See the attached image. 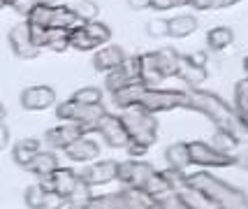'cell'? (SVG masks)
Listing matches in <instances>:
<instances>
[{
	"instance_id": "obj_18",
	"label": "cell",
	"mask_w": 248,
	"mask_h": 209,
	"mask_svg": "<svg viewBox=\"0 0 248 209\" xmlns=\"http://www.w3.org/2000/svg\"><path fill=\"white\" fill-rule=\"evenodd\" d=\"M144 91H146V86L141 84L140 79H135V81H128L125 86H121L119 91H114V93H111V100H114L116 107L128 110V107H132V105H140L141 93H144Z\"/></svg>"
},
{
	"instance_id": "obj_28",
	"label": "cell",
	"mask_w": 248,
	"mask_h": 209,
	"mask_svg": "<svg viewBox=\"0 0 248 209\" xmlns=\"http://www.w3.org/2000/svg\"><path fill=\"white\" fill-rule=\"evenodd\" d=\"M79 16L75 14L72 7L67 5H54V14H51V26L49 28H75L79 26Z\"/></svg>"
},
{
	"instance_id": "obj_37",
	"label": "cell",
	"mask_w": 248,
	"mask_h": 209,
	"mask_svg": "<svg viewBox=\"0 0 248 209\" xmlns=\"http://www.w3.org/2000/svg\"><path fill=\"white\" fill-rule=\"evenodd\" d=\"M72 98H75L77 102H84V105H100V102H102V88L84 86V88H79V91H75Z\"/></svg>"
},
{
	"instance_id": "obj_7",
	"label": "cell",
	"mask_w": 248,
	"mask_h": 209,
	"mask_svg": "<svg viewBox=\"0 0 248 209\" xmlns=\"http://www.w3.org/2000/svg\"><path fill=\"white\" fill-rule=\"evenodd\" d=\"M97 132L100 137L105 140V144H109L111 149H125L130 142V135L125 130V123L121 116H114L105 112L100 119H97Z\"/></svg>"
},
{
	"instance_id": "obj_10",
	"label": "cell",
	"mask_w": 248,
	"mask_h": 209,
	"mask_svg": "<svg viewBox=\"0 0 248 209\" xmlns=\"http://www.w3.org/2000/svg\"><path fill=\"white\" fill-rule=\"evenodd\" d=\"M77 181H79V175H77L75 170L61 167V165L56 167L54 172L40 177V184H42L44 191H56V193H61L63 198H67V195L72 193V188L77 186Z\"/></svg>"
},
{
	"instance_id": "obj_34",
	"label": "cell",
	"mask_w": 248,
	"mask_h": 209,
	"mask_svg": "<svg viewBox=\"0 0 248 209\" xmlns=\"http://www.w3.org/2000/svg\"><path fill=\"white\" fill-rule=\"evenodd\" d=\"M144 191H146V193H151L153 198H158V195L167 193V191H172V188H170V184H167V179L162 177L160 170H153L151 177H149V179H146V184H144Z\"/></svg>"
},
{
	"instance_id": "obj_43",
	"label": "cell",
	"mask_w": 248,
	"mask_h": 209,
	"mask_svg": "<svg viewBox=\"0 0 248 209\" xmlns=\"http://www.w3.org/2000/svg\"><path fill=\"white\" fill-rule=\"evenodd\" d=\"M119 67L128 75L130 79H140V67H141L140 56H125V58H123V63H121Z\"/></svg>"
},
{
	"instance_id": "obj_11",
	"label": "cell",
	"mask_w": 248,
	"mask_h": 209,
	"mask_svg": "<svg viewBox=\"0 0 248 209\" xmlns=\"http://www.w3.org/2000/svg\"><path fill=\"white\" fill-rule=\"evenodd\" d=\"M21 107L28 112H44L56 105V91L51 86H28L21 91Z\"/></svg>"
},
{
	"instance_id": "obj_49",
	"label": "cell",
	"mask_w": 248,
	"mask_h": 209,
	"mask_svg": "<svg viewBox=\"0 0 248 209\" xmlns=\"http://www.w3.org/2000/svg\"><path fill=\"white\" fill-rule=\"evenodd\" d=\"M151 7L158 12H167V10L179 7V2H176V0H151Z\"/></svg>"
},
{
	"instance_id": "obj_24",
	"label": "cell",
	"mask_w": 248,
	"mask_h": 209,
	"mask_svg": "<svg viewBox=\"0 0 248 209\" xmlns=\"http://www.w3.org/2000/svg\"><path fill=\"white\" fill-rule=\"evenodd\" d=\"M93 200V186L86 184L81 177L77 181V186L72 188V193L65 198V209H88V202Z\"/></svg>"
},
{
	"instance_id": "obj_47",
	"label": "cell",
	"mask_w": 248,
	"mask_h": 209,
	"mask_svg": "<svg viewBox=\"0 0 248 209\" xmlns=\"http://www.w3.org/2000/svg\"><path fill=\"white\" fill-rule=\"evenodd\" d=\"M241 102H248V77L237 81L234 86V105H241Z\"/></svg>"
},
{
	"instance_id": "obj_21",
	"label": "cell",
	"mask_w": 248,
	"mask_h": 209,
	"mask_svg": "<svg viewBox=\"0 0 248 209\" xmlns=\"http://www.w3.org/2000/svg\"><path fill=\"white\" fill-rule=\"evenodd\" d=\"M179 61H181V54L172 49V47H162L155 51V63H158V70L165 79L167 77H176V70H179Z\"/></svg>"
},
{
	"instance_id": "obj_17",
	"label": "cell",
	"mask_w": 248,
	"mask_h": 209,
	"mask_svg": "<svg viewBox=\"0 0 248 209\" xmlns=\"http://www.w3.org/2000/svg\"><path fill=\"white\" fill-rule=\"evenodd\" d=\"M141 67H140V81L146 88H158L165 81V77L158 70V63H155V51H146V54H140Z\"/></svg>"
},
{
	"instance_id": "obj_26",
	"label": "cell",
	"mask_w": 248,
	"mask_h": 209,
	"mask_svg": "<svg viewBox=\"0 0 248 209\" xmlns=\"http://www.w3.org/2000/svg\"><path fill=\"white\" fill-rule=\"evenodd\" d=\"M176 193L181 195L186 209H216V205L206 198L202 191H197V188L190 186V184H186V186L181 188V191H176Z\"/></svg>"
},
{
	"instance_id": "obj_19",
	"label": "cell",
	"mask_w": 248,
	"mask_h": 209,
	"mask_svg": "<svg viewBox=\"0 0 248 209\" xmlns=\"http://www.w3.org/2000/svg\"><path fill=\"white\" fill-rule=\"evenodd\" d=\"M200 21L195 19L193 14H179L167 21V37H174V40H184V37H190V35L197 31Z\"/></svg>"
},
{
	"instance_id": "obj_32",
	"label": "cell",
	"mask_w": 248,
	"mask_h": 209,
	"mask_svg": "<svg viewBox=\"0 0 248 209\" xmlns=\"http://www.w3.org/2000/svg\"><path fill=\"white\" fill-rule=\"evenodd\" d=\"M88 209H125V198L123 193H109V195H93L88 202Z\"/></svg>"
},
{
	"instance_id": "obj_20",
	"label": "cell",
	"mask_w": 248,
	"mask_h": 209,
	"mask_svg": "<svg viewBox=\"0 0 248 209\" xmlns=\"http://www.w3.org/2000/svg\"><path fill=\"white\" fill-rule=\"evenodd\" d=\"M56 167H58V156H56L54 151H42V149H40V151L23 165V170L32 172L35 177H44V175H49V172H54Z\"/></svg>"
},
{
	"instance_id": "obj_9",
	"label": "cell",
	"mask_w": 248,
	"mask_h": 209,
	"mask_svg": "<svg viewBox=\"0 0 248 209\" xmlns=\"http://www.w3.org/2000/svg\"><path fill=\"white\" fill-rule=\"evenodd\" d=\"M155 170L153 165L144 163L140 158H130V161H123L119 163V170H116V181H121L123 186H137L144 188L146 179L151 177V172Z\"/></svg>"
},
{
	"instance_id": "obj_41",
	"label": "cell",
	"mask_w": 248,
	"mask_h": 209,
	"mask_svg": "<svg viewBox=\"0 0 248 209\" xmlns=\"http://www.w3.org/2000/svg\"><path fill=\"white\" fill-rule=\"evenodd\" d=\"M44 191L42 184H32V186L26 188V195H23V200H26V207L31 209H42V200H44Z\"/></svg>"
},
{
	"instance_id": "obj_15",
	"label": "cell",
	"mask_w": 248,
	"mask_h": 209,
	"mask_svg": "<svg viewBox=\"0 0 248 209\" xmlns=\"http://www.w3.org/2000/svg\"><path fill=\"white\" fill-rule=\"evenodd\" d=\"M125 56L128 54H125L121 47L107 42V44H102V47H97L95 56H93V67H95L97 72H109V70L119 67Z\"/></svg>"
},
{
	"instance_id": "obj_33",
	"label": "cell",
	"mask_w": 248,
	"mask_h": 209,
	"mask_svg": "<svg viewBox=\"0 0 248 209\" xmlns=\"http://www.w3.org/2000/svg\"><path fill=\"white\" fill-rule=\"evenodd\" d=\"M84 26V31H86L93 40L97 42V47H102V44H107L109 40H111V31H109V26H105L102 21H86V23H81Z\"/></svg>"
},
{
	"instance_id": "obj_52",
	"label": "cell",
	"mask_w": 248,
	"mask_h": 209,
	"mask_svg": "<svg viewBox=\"0 0 248 209\" xmlns=\"http://www.w3.org/2000/svg\"><path fill=\"white\" fill-rule=\"evenodd\" d=\"M234 158H237V167H241V170H246L248 172V149L234 151Z\"/></svg>"
},
{
	"instance_id": "obj_38",
	"label": "cell",
	"mask_w": 248,
	"mask_h": 209,
	"mask_svg": "<svg viewBox=\"0 0 248 209\" xmlns=\"http://www.w3.org/2000/svg\"><path fill=\"white\" fill-rule=\"evenodd\" d=\"M155 209H186V205L176 191H167L155 198Z\"/></svg>"
},
{
	"instance_id": "obj_31",
	"label": "cell",
	"mask_w": 248,
	"mask_h": 209,
	"mask_svg": "<svg viewBox=\"0 0 248 209\" xmlns=\"http://www.w3.org/2000/svg\"><path fill=\"white\" fill-rule=\"evenodd\" d=\"M51 14H54V5H49V2H37V5L26 14V21L49 28V26H51Z\"/></svg>"
},
{
	"instance_id": "obj_30",
	"label": "cell",
	"mask_w": 248,
	"mask_h": 209,
	"mask_svg": "<svg viewBox=\"0 0 248 209\" xmlns=\"http://www.w3.org/2000/svg\"><path fill=\"white\" fill-rule=\"evenodd\" d=\"M70 31L72 28H49L46 33V47L51 51H67L70 49Z\"/></svg>"
},
{
	"instance_id": "obj_8",
	"label": "cell",
	"mask_w": 248,
	"mask_h": 209,
	"mask_svg": "<svg viewBox=\"0 0 248 209\" xmlns=\"http://www.w3.org/2000/svg\"><path fill=\"white\" fill-rule=\"evenodd\" d=\"M7 40H10V47H12V51H14V56L21 58V61H32V58H37L40 51H42V49L31 40L28 21H21V23H16V26H12Z\"/></svg>"
},
{
	"instance_id": "obj_53",
	"label": "cell",
	"mask_w": 248,
	"mask_h": 209,
	"mask_svg": "<svg viewBox=\"0 0 248 209\" xmlns=\"http://www.w3.org/2000/svg\"><path fill=\"white\" fill-rule=\"evenodd\" d=\"M7 142H10V130H7L5 121H0V151L7 146Z\"/></svg>"
},
{
	"instance_id": "obj_1",
	"label": "cell",
	"mask_w": 248,
	"mask_h": 209,
	"mask_svg": "<svg viewBox=\"0 0 248 209\" xmlns=\"http://www.w3.org/2000/svg\"><path fill=\"white\" fill-rule=\"evenodd\" d=\"M188 110L200 112L202 116H206L209 121L216 126L218 130L232 132L237 140H246L248 132L244 130V126L239 121L234 107H230L223 98H218L211 91H202V88H190L188 91Z\"/></svg>"
},
{
	"instance_id": "obj_25",
	"label": "cell",
	"mask_w": 248,
	"mask_h": 209,
	"mask_svg": "<svg viewBox=\"0 0 248 209\" xmlns=\"http://www.w3.org/2000/svg\"><path fill=\"white\" fill-rule=\"evenodd\" d=\"M165 161L170 167H176V170H186L190 167V151H188V142H174L165 149Z\"/></svg>"
},
{
	"instance_id": "obj_48",
	"label": "cell",
	"mask_w": 248,
	"mask_h": 209,
	"mask_svg": "<svg viewBox=\"0 0 248 209\" xmlns=\"http://www.w3.org/2000/svg\"><path fill=\"white\" fill-rule=\"evenodd\" d=\"M128 154L130 158H141V156H146V151H149V146L146 144H141V142H135V140H130L128 142Z\"/></svg>"
},
{
	"instance_id": "obj_46",
	"label": "cell",
	"mask_w": 248,
	"mask_h": 209,
	"mask_svg": "<svg viewBox=\"0 0 248 209\" xmlns=\"http://www.w3.org/2000/svg\"><path fill=\"white\" fill-rule=\"evenodd\" d=\"M28 28H31V40L40 49L46 47V33H49V28H44V26H37V23H28Z\"/></svg>"
},
{
	"instance_id": "obj_51",
	"label": "cell",
	"mask_w": 248,
	"mask_h": 209,
	"mask_svg": "<svg viewBox=\"0 0 248 209\" xmlns=\"http://www.w3.org/2000/svg\"><path fill=\"white\" fill-rule=\"evenodd\" d=\"M244 0H211V10H227V7H234Z\"/></svg>"
},
{
	"instance_id": "obj_4",
	"label": "cell",
	"mask_w": 248,
	"mask_h": 209,
	"mask_svg": "<svg viewBox=\"0 0 248 209\" xmlns=\"http://www.w3.org/2000/svg\"><path fill=\"white\" fill-rule=\"evenodd\" d=\"M140 105L144 110L160 114L172 110H188V91H174V88H146L141 93Z\"/></svg>"
},
{
	"instance_id": "obj_40",
	"label": "cell",
	"mask_w": 248,
	"mask_h": 209,
	"mask_svg": "<svg viewBox=\"0 0 248 209\" xmlns=\"http://www.w3.org/2000/svg\"><path fill=\"white\" fill-rule=\"evenodd\" d=\"M128 81H135V79H130L121 67H114V70H109L107 72V77H105V86L114 93V91H119L121 86H125Z\"/></svg>"
},
{
	"instance_id": "obj_22",
	"label": "cell",
	"mask_w": 248,
	"mask_h": 209,
	"mask_svg": "<svg viewBox=\"0 0 248 209\" xmlns=\"http://www.w3.org/2000/svg\"><path fill=\"white\" fill-rule=\"evenodd\" d=\"M121 193L125 198V209H155V198L144 188L125 186Z\"/></svg>"
},
{
	"instance_id": "obj_42",
	"label": "cell",
	"mask_w": 248,
	"mask_h": 209,
	"mask_svg": "<svg viewBox=\"0 0 248 209\" xmlns=\"http://www.w3.org/2000/svg\"><path fill=\"white\" fill-rule=\"evenodd\" d=\"M37 2H49V5H54V0H5V5H10L12 10L23 14V16H26Z\"/></svg>"
},
{
	"instance_id": "obj_3",
	"label": "cell",
	"mask_w": 248,
	"mask_h": 209,
	"mask_svg": "<svg viewBox=\"0 0 248 209\" xmlns=\"http://www.w3.org/2000/svg\"><path fill=\"white\" fill-rule=\"evenodd\" d=\"M123 123H125V130H128L130 140L141 142L146 146H151L158 137V121H155V114L149 110H144L141 105H132L123 112Z\"/></svg>"
},
{
	"instance_id": "obj_57",
	"label": "cell",
	"mask_w": 248,
	"mask_h": 209,
	"mask_svg": "<svg viewBox=\"0 0 248 209\" xmlns=\"http://www.w3.org/2000/svg\"><path fill=\"white\" fill-rule=\"evenodd\" d=\"M244 70H246V72H248V56H246V58H244Z\"/></svg>"
},
{
	"instance_id": "obj_16",
	"label": "cell",
	"mask_w": 248,
	"mask_h": 209,
	"mask_svg": "<svg viewBox=\"0 0 248 209\" xmlns=\"http://www.w3.org/2000/svg\"><path fill=\"white\" fill-rule=\"evenodd\" d=\"M176 77L181 79L184 84H188L190 88H197L209 79V70H206L204 65H195V63H190L188 56H181L179 70H176Z\"/></svg>"
},
{
	"instance_id": "obj_39",
	"label": "cell",
	"mask_w": 248,
	"mask_h": 209,
	"mask_svg": "<svg viewBox=\"0 0 248 209\" xmlns=\"http://www.w3.org/2000/svg\"><path fill=\"white\" fill-rule=\"evenodd\" d=\"M162 177L167 179V184H170V188L172 191H181V188L188 184V179H186V170H176V167H170L167 165V170H160Z\"/></svg>"
},
{
	"instance_id": "obj_5",
	"label": "cell",
	"mask_w": 248,
	"mask_h": 209,
	"mask_svg": "<svg viewBox=\"0 0 248 209\" xmlns=\"http://www.w3.org/2000/svg\"><path fill=\"white\" fill-rule=\"evenodd\" d=\"M188 151H190V163L197 167H232L237 165L234 154H225L216 149L214 144L209 142H188Z\"/></svg>"
},
{
	"instance_id": "obj_56",
	"label": "cell",
	"mask_w": 248,
	"mask_h": 209,
	"mask_svg": "<svg viewBox=\"0 0 248 209\" xmlns=\"http://www.w3.org/2000/svg\"><path fill=\"white\" fill-rule=\"evenodd\" d=\"M0 121H5V107L0 105Z\"/></svg>"
},
{
	"instance_id": "obj_44",
	"label": "cell",
	"mask_w": 248,
	"mask_h": 209,
	"mask_svg": "<svg viewBox=\"0 0 248 209\" xmlns=\"http://www.w3.org/2000/svg\"><path fill=\"white\" fill-rule=\"evenodd\" d=\"M42 209H65V198L56 191H46L42 200Z\"/></svg>"
},
{
	"instance_id": "obj_6",
	"label": "cell",
	"mask_w": 248,
	"mask_h": 209,
	"mask_svg": "<svg viewBox=\"0 0 248 209\" xmlns=\"http://www.w3.org/2000/svg\"><path fill=\"white\" fill-rule=\"evenodd\" d=\"M105 114L102 102L100 105H84V102H77L75 98L65 100L56 107V116L61 121H75V123H97V119Z\"/></svg>"
},
{
	"instance_id": "obj_54",
	"label": "cell",
	"mask_w": 248,
	"mask_h": 209,
	"mask_svg": "<svg viewBox=\"0 0 248 209\" xmlns=\"http://www.w3.org/2000/svg\"><path fill=\"white\" fill-rule=\"evenodd\" d=\"M188 5H190L193 10H200V12L211 10V0H188Z\"/></svg>"
},
{
	"instance_id": "obj_45",
	"label": "cell",
	"mask_w": 248,
	"mask_h": 209,
	"mask_svg": "<svg viewBox=\"0 0 248 209\" xmlns=\"http://www.w3.org/2000/svg\"><path fill=\"white\" fill-rule=\"evenodd\" d=\"M146 33L151 37H167V19H151L146 23Z\"/></svg>"
},
{
	"instance_id": "obj_12",
	"label": "cell",
	"mask_w": 248,
	"mask_h": 209,
	"mask_svg": "<svg viewBox=\"0 0 248 209\" xmlns=\"http://www.w3.org/2000/svg\"><path fill=\"white\" fill-rule=\"evenodd\" d=\"M84 135V128H81V123H75V121H65L63 126H56L51 130H46L44 135V142L49 144L54 151H63L67 144H72L75 140H79Z\"/></svg>"
},
{
	"instance_id": "obj_13",
	"label": "cell",
	"mask_w": 248,
	"mask_h": 209,
	"mask_svg": "<svg viewBox=\"0 0 248 209\" xmlns=\"http://www.w3.org/2000/svg\"><path fill=\"white\" fill-rule=\"evenodd\" d=\"M116 170H119V161H100V163H91L79 177L91 186H105L116 181Z\"/></svg>"
},
{
	"instance_id": "obj_29",
	"label": "cell",
	"mask_w": 248,
	"mask_h": 209,
	"mask_svg": "<svg viewBox=\"0 0 248 209\" xmlns=\"http://www.w3.org/2000/svg\"><path fill=\"white\" fill-rule=\"evenodd\" d=\"M70 47L77 49V51H93V49H97V42L84 31V26L79 23V26H75L70 31Z\"/></svg>"
},
{
	"instance_id": "obj_58",
	"label": "cell",
	"mask_w": 248,
	"mask_h": 209,
	"mask_svg": "<svg viewBox=\"0 0 248 209\" xmlns=\"http://www.w3.org/2000/svg\"><path fill=\"white\" fill-rule=\"evenodd\" d=\"M2 7H5V0H0V10H2Z\"/></svg>"
},
{
	"instance_id": "obj_2",
	"label": "cell",
	"mask_w": 248,
	"mask_h": 209,
	"mask_svg": "<svg viewBox=\"0 0 248 209\" xmlns=\"http://www.w3.org/2000/svg\"><path fill=\"white\" fill-rule=\"evenodd\" d=\"M188 184L195 186L197 191H202L206 198L211 200L216 209H248V195L241 191V188L227 184L223 179L214 177L206 170H200V172H193V175L186 177Z\"/></svg>"
},
{
	"instance_id": "obj_50",
	"label": "cell",
	"mask_w": 248,
	"mask_h": 209,
	"mask_svg": "<svg viewBox=\"0 0 248 209\" xmlns=\"http://www.w3.org/2000/svg\"><path fill=\"white\" fill-rule=\"evenodd\" d=\"M188 61L195 63V65H209V51H193V54H188Z\"/></svg>"
},
{
	"instance_id": "obj_14",
	"label": "cell",
	"mask_w": 248,
	"mask_h": 209,
	"mask_svg": "<svg viewBox=\"0 0 248 209\" xmlns=\"http://www.w3.org/2000/svg\"><path fill=\"white\" fill-rule=\"evenodd\" d=\"M65 156L75 163H88V161H95L100 156V144L95 140H91L88 135H81L79 140H75L72 144H67L63 149Z\"/></svg>"
},
{
	"instance_id": "obj_55",
	"label": "cell",
	"mask_w": 248,
	"mask_h": 209,
	"mask_svg": "<svg viewBox=\"0 0 248 209\" xmlns=\"http://www.w3.org/2000/svg\"><path fill=\"white\" fill-rule=\"evenodd\" d=\"M128 5L132 10H146V7H151V0H128Z\"/></svg>"
},
{
	"instance_id": "obj_23",
	"label": "cell",
	"mask_w": 248,
	"mask_h": 209,
	"mask_svg": "<svg viewBox=\"0 0 248 209\" xmlns=\"http://www.w3.org/2000/svg\"><path fill=\"white\" fill-rule=\"evenodd\" d=\"M234 44V31L230 26H216L206 33V47L211 51H225Z\"/></svg>"
},
{
	"instance_id": "obj_36",
	"label": "cell",
	"mask_w": 248,
	"mask_h": 209,
	"mask_svg": "<svg viewBox=\"0 0 248 209\" xmlns=\"http://www.w3.org/2000/svg\"><path fill=\"white\" fill-rule=\"evenodd\" d=\"M72 10H75V14L79 16L81 23L95 21L97 14H100V7H97V2H93V0H79L77 5H72Z\"/></svg>"
},
{
	"instance_id": "obj_35",
	"label": "cell",
	"mask_w": 248,
	"mask_h": 209,
	"mask_svg": "<svg viewBox=\"0 0 248 209\" xmlns=\"http://www.w3.org/2000/svg\"><path fill=\"white\" fill-rule=\"evenodd\" d=\"M211 144H214L216 149H220V151H225V154H234V151H237V146L241 144V140H237L232 132L218 130L216 128V135H214Z\"/></svg>"
},
{
	"instance_id": "obj_27",
	"label": "cell",
	"mask_w": 248,
	"mask_h": 209,
	"mask_svg": "<svg viewBox=\"0 0 248 209\" xmlns=\"http://www.w3.org/2000/svg\"><path fill=\"white\" fill-rule=\"evenodd\" d=\"M37 151H40V140L28 137V140H21V142L14 144V149H12V158H14V163H16V165L23 167L32 156L37 154Z\"/></svg>"
}]
</instances>
